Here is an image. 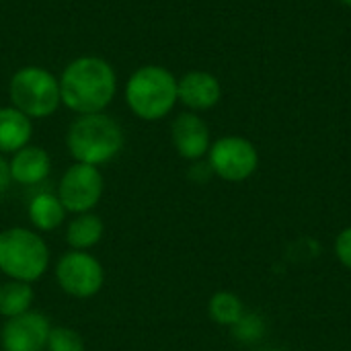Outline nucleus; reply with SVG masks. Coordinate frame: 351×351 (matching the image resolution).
Returning <instances> with one entry per match:
<instances>
[{
	"label": "nucleus",
	"mask_w": 351,
	"mask_h": 351,
	"mask_svg": "<svg viewBox=\"0 0 351 351\" xmlns=\"http://www.w3.org/2000/svg\"><path fill=\"white\" fill-rule=\"evenodd\" d=\"M58 80L62 107L74 115L105 113L119 90L115 66L107 58L95 53L70 60L58 74Z\"/></svg>",
	"instance_id": "f257e3e1"
},
{
	"label": "nucleus",
	"mask_w": 351,
	"mask_h": 351,
	"mask_svg": "<svg viewBox=\"0 0 351 351\" xmlns=\"http://www.w3.org/2000/svg\"><path fill=\"white\" fill-rule=\"evenodd\" d=\"M177 80L162 64H142L123 82V103L140 121H162L179 105Z\"/></svg>",
	"instance_id": "f03ea898"
},
{
	"label": "nucleus",
	"mask_w": 351,
	"mask_h": 351,
	"mask_svg": "<svg viewBox=\"0 0 351 351\" xmlns=\"http://www.w3.org/2000/svg\"><path fill=\"white\" fill-rule=\"evenodd\" d=\"M125 146L121 123L105 113L74 115L66 130V150L74 162L103 167L115 160Z\"/></svg>",
	"instance_id": "7ed1b4c3"
},
{
	"label": "nucleus",
	"mask_w": 351,
	"mask_h": 351,
	"mask_svg": "<svg viewBox=\"0 0 351 351\" xmlns=\"http://www.w3.org/2000/svg\"><path fill=\"white\" fill-rule=\"evenodd\" d=\"M6 95L8 105L16 107L33 121L47 119L62 107L58 74L37 64L16 68L8 78Z\"/></svg>",
	"instance_id": "20e7f679"
},
{
	"label": "nucleus",
	"mask_w": 351,
	"mask_h": 351,
	"mask_svg": "<svg viewBox=\"0 0 351 351\" xmlns=\"http://www.w3.org/2000/svg\"><path fill=\"white\" fill-rule=\"evenodd\" d=\"M49 247L45 239L25 226L0 232V274L8 280L35 284L49 269Z\"/></svg>",
	"instance_id": "39448f33"
},
{
	"label": "nucleus",
	"mask_w": 351,
	"mask_h": 351,
	"mask_svg": "<svg viewBox=\"0 0 351 351\" xmlns=\"http://www.w3.org/2000/svg\"><path fill=\"white\" fill-rule=\"evenodd\" d=\"M60 290L72 298H93L103 290L105 269L103 263L88 251H68L53 267Z\"/></svg>",
	"instance_id": "423d86ee"
},
{
	"label": "nucleus",
	"mask_w": 351,
	"mask_h": 351,
	"mask_svg": "<svg viewBox=\"0 0 351 351\" xmlns=\"http://www.w3.org/2000/svg\"><path fill=\"white\" fill-rule=\"evenodd\" d=\"M105 193V179L99 167L72 162L60 177L56 195L68 214H86L93 212Z\"/></svg>",
	"instance_id": "0eeeda50"
},
{
	"label": "nucleus",
	"mask_w": 351,
	"mask_h": 351,
	"mask_svg": "<svg viewBox=\"0 0 351 351\" xmlns=\"http://www.w3.org/2000/svg\"><path fill=\"white\" fill-rule=\"evenodd\" d=\"M208 165L212 175L230 183H239L257 171L259 152L255 144L243 136H222L212 142L208 150Z\"/></svg>",
	"instance_id": "6e6552de"
},
{
	"label": "nucleus",
	"mask_w": 351,
	"mask_h": 351,
	"mask_svg": "<svg viewBox=\"0 0 351 351\" xmlns=\"http://www.w3.org/2000/svg\"><path fill=\"white\" fill-rule=\"evenodd\" d=\"M49 331V319L39 311H29L4 321L0 329V346L2 351H45Z\"/></svg>",
	"instance_id": "1a4fd4ad"
},
{
	"label": "nucleus",
	"mask_w": 351,
	"mask_h": 351,
	"mask_svg": "<svg viewBox=\"0 0 351 351\" xmlns=\"http://www.w3.org/2000/svg\"><path fill=\"white\" fill-rule=\"evenodd\" d=\"M171 142L181 158L197 162L208 156V150L212 146L210 128L199 113L181 111L171 123Z\"/></svg>",
	"instance_id": "9d476101"
},
{
	"label": "nucleus",
	"mask_w": 351,
	"mask_h": 351,
	"mask_svg": "<svg viewBox=\"0 0 351 351\" xmlns=\"http://www.w3.org/2000/svg\"><path fill=\"white\" fill-rule=\"evenodd\" d=\"M179 103L185 111L204 113L214 109L222 99V84L216 74L208 70H189L177 80Z\"/></svg>",
	"instance_id": "9b49d317"
},
{
	"label": "nucleus",
	"mask_w": 351,
	"mask_h": 351,
	"mask_svg": "<svg viewBox=\"0 0 351 351\" xmlns=\"http://www.w3.org/2000/svg\"><path fill=\"white\" fill-rule=\"evenodd\" d=\"M10 179L23 187L41 185L51 173V156L43 146L29 144L8 156Z\"/></svg>",
	"instance_id": "f8f14e48"
},
{
	"label": "nucleus",
	"mask_w": 351,
	"mask_h": 351,
	"mask_svg": "<svg viewBox=\"0 0 351 351\" xmlns=\"http://www.w3.org/2000/svg\"><path fill=\"white\" fill-rule=\"evenodd\" d=\"M33 119L12 105L0 107V154L10 156L33 140Z\"/></svg>",
	"instance_id": "ddd939ff"
},
{
	"label": "nucleus",
	"mask_w": 351,
	"mask_h": 351,
	"mask_svg": "<svg viewBox=\"0 0 351 351\" xmlns=\"http://www.w3.org/2000/svg\"><path fill=\"white\" fill-rule=\"evenodd\" d=\"M66 208L51 191H37L27 204V218L37 232L58 230L66 222Z\"/></svg>",
	"instance_id": "4468645a"
},
{
	"label": "nucleus",
	"mask_w": 351,
	"mask_h": 351,
	"mask_svg": "<svg viewBox=\"0 0 351 351\" xmlns=\"http://www.w3.org/2000/svg\"><path fill=\"white\" fill-rule=\"evenodd\" d=\"M105 234V224L95 212L76 214L66 226V243L72 251H90L101 243Z\"/></svg>",
	"instance_id": "2eb2a0df"
},
{
	"label": "nucleus",
	"mask_w": 351,
	"mask_h": 351,
	"mask_svg": "<svg viewBox=\"0 0 351 351\" xmlns=\"http://www.w3.org/2000/svg\"><path fill=\"white\" fill-rule=\"evenodd\" d=\"M33 300H35L33 284L19 282V280H6L0 284V317L2 319H14L33 311Z\"/></svg>",
	"instance_id": "dca6fc26"
},
{
	"label": "nucleus",
	"mask_w": 351,
	"mask_h": 351,
	"mask_svg": "<svg viewBox=\"0 0 351 351\" xmlns=\"http://www.w3.org/2000/svg\"><path fill=\"white\" fill-rule=\"evenodd\" d=\"M208 313L214 323L222 327H234L243 319L245 308L241 298L232 292H216L208 302Z\"/></svg>",
	"instance_id": "f3484780"
},
{
	"label": "nucleus",
	"mask_w": 351,
	"mask_h": 351,
	"mask_svg": "<svg viewBox=\"0 0 351 351\" xmlns=\"http://www.w3.org/2000/svg\"><path fill=\"white\" fill-rule=\"evenodd\" d=\"M45 351H84V339L76 329L51 327Z\"/></svg>",
	"instance_id": "a211bd4d"
},
{
	"label": "nucleus",
	"mask_w": 351,
	"mask_h": 351,
	"mask_svg": "<svg viewBox=\"0 0 351 351\" xmlns=\"http://www.w3.org/2000/svg\"><path fill=\"white\" fill-rule=\"evenodd\" d=\"M234 337L241 341H257L263 335V321L255 315H243V319L232 327Z\"/></svg>",
	"instance_id": "6ab92c4d"
},
{
	"label": "nucleus",
	"mask_w": 351,
	"mask_h": 351,
	"mask_svg": "<svg viewBox=\"0 0 351 351\" xmlns=\"http://www.w3.org/2000/svg\"><path fill=\"white\" fill-rule=\"evenodd\" d=\"M335 253H337V257H339V261L351 269V226L350 228H346L339 237H337V241H335Z\"/></svg>",
	"instance_id": "aec40b11"
},
{
	"label": "nucleus",
	"mask_w": 351,
	"mask_h": 351,
	"mask_svg": "<svg viewBox=\"0 0 351 351\" xmlns=\"http://www.w3.org/2000/svg\"><path fill=\"white\" fill-rule=\"evenodd\" d=\"M10 185H12V179H10V171H8V158L0 154V197L8 191Z\"/></svg>",
	"instance_id": "412c9836"
},
{
	"label": "nucleus",
	"mask_w": 351,
	"mask_h": 351,
	"mask_svg": "<svg viewBox=\"0 0 351 351\" xmlns=\"http://www.w3.org/2000/svg\"><path fill=\"white\" fill-rule=\"evenodd\" d=\"M339 2H341L343 6H350V8H351V0H339Z\"/></svg>",
	"instance_id": "4be33fe9"
},
{
	"label": "nucleus",
	"mask_w": 351,
	"mask_h": 351,
	"mask_svg": "<svg viewBox=\"0 0 351 351\" xmlns=\"http://www.w3.org/2000/svg\"><path fill=\"white\" fill-rule=\"evenodd\" d=\"M265 351H280V350H265Z\"/></svg>",
	"instance_id": "5701e85b"
}]
</instances>
